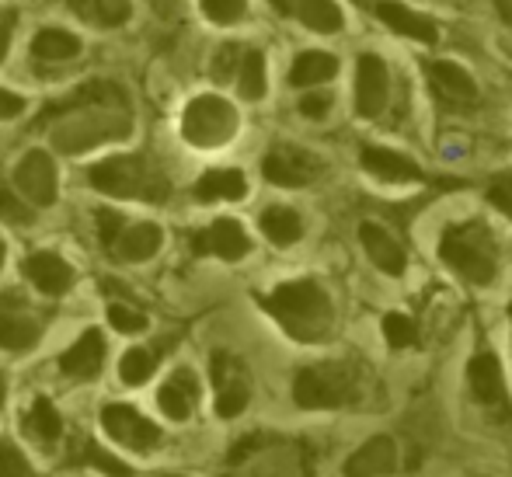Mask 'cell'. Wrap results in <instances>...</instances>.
I'll return each mask as SVG.
<instances>
[{"mask_svg":"<svg viewBox=\"0 0 512 477\" xmlns=\"http://www.w3.org/2000/svg\"><path fill=\"white\" fill-rule=\"evenodd\" d=\"M387 88H391V81H387L384 60L373 56V53L359 56V63H356V108H359L363 119H377V115L384 112Z\"/></svg>","mask_w":512,"mask_h":477,"instance_id":"cell-15","label":"cell"},{"mask_svg":"<svg viewBox=\"0 0 512 477\" xmlns=\"http://www.w3.org/2000/svg\"><path fill=\"white\" fill-rule=\"evenodd\" d=\"M359 397V377L349 363H317L304 366L293 380V401L307 411L345 408Z\"/></svg>","mask_w":512,"mask_h":477,"instance_id":"cell-5","label":"cell"},{"mask_svg":"<svg viewBox=\"0 0 512 477\" xmlns=\"http://www.w3.org/2000/svg\"><path fill=\"white\" fill-rule=\"evenodd\" d=\"M425 77H429L432 95L443 101L446 108H464L478 101V84L464 67L450 60H425Z\"/></svg>","mask_w":512,"mask_h":477,"instance_id":"cell-11","label":"cell"},{"mask_svg":"<svg viewBox=\"0 0 512 477\" xmlns=\"http://www.w3.org/2000/svg\"><path fill=\"white\" fill-rule=\"evenodd\" d=\"M262 175L269 178L272 185H283V189H300V185H310L317 175H321V161L314 154L300 147H276L265 154L262 161Z\"/></svg>","mask_w":512,"mask_h":477,"instance_id":"cell-9","label":"cell"},{"mask_svg":"<svg viewBox=\"0 0 512 477\" xmlns=\"http://www.w3.org/2000/svg\"><path fill=\"white\" fill-rule=\"evenodd\" d=\"M363 168L370 171L373 178L380 182H422V168H418L411 157L398 154V150H387V147H363Z\"/></svg>","mask_w":512,"mask_h":477,"instance_id":"cell-22","label":"cell"},{"mask_svg":"<svg viewBox=\"0 0 512 477\" xmlns=\"http://www.w3.org/2000/svg\"><path fill=\"white\" fill-rule=\"evenodd\" d=\"M102 363H105V338L102 331H84L74 345L60 356V370L74 380H95L102 373Z\"/></svg>","mask_w":512,"mask_h":477,"instance_id":"cell-19","label":"cell"},{"mask_svg":"<svg viewBox=\"0 0 512 477\" xmlns=\"http://www.w3.org/2000/svg\"><path fill=\"white\" fill-rule=\"evenodd\" d=\"M77 457H84V464H91V467H98V471H105L108 477H133V471H129L126 464H119V460L112 457V453H105V450H98L95 443H81V450H77Z\"/></svg>","mask_w":512,"mask_h":477,"instance_id":"cell-33","label":"cell"},{"mask_svg":"<svg viewBox=\"0 0 512 477\" xmlns=\"http://www.w3.org/2000/svg\"><path fill=\"white\" fill-rule=\"evenodd\" d=\"M272 7L286 18H297L310 32L331 35L342 28V7L335 0H272Z\"/></svg>","mask_w":512,"mask_h":477,"instance_id":"cell-20","label":"cell"},{"mask_svg":"<svg viewBox=\"0 0 512 477\" xmlns=\"http://www.w3.org/2000/svg\"><path fill=\"white\" fill-rule=\"evenodd\" d=\"M4 255H7V248H4V241H0V269H4Z\"/></svg>","mask_w":512,"mask_h":477,"instance_id":"cell-47","label":"cell"},{"mask_svg":"<svg viewBox=\"0 0 512 477\" xmlns=\"http://www.w3.org/2000/svg\"><path fill=\"white\" fill-rule=\"evenodd\" d=\"M0 216H4L7 223H32V206L14 189L0 185Z\"/></svg>","mask_w":512,"mask_h":477,"instance_id":"cell-38","label":"cell"},{"mask_svg":"<svg viewBox=\"0 0 512 477\" xmlns=\"http://www.w3.org/2000/svg\"><path fill=\"white\" fill-rule=\"evenodd\" d=\"M4 394H7V387H4V377H0V408H4Z\"/></svg>","mask_w":512,"mask_h":477,"instance_id":"cell-46","label":"cell"},{"mask_svg":"<svg viewBox=\"0 0 512 477\" xmlns=\"http://www.w3.org/2000/svg\"><path fill=\"white\" fill-rule=\"evenodd\" d=\"M439 258L471 286H492L499 276V244L481 220L446 227L439 237Z\"/></svg>","mask_w":512,"mask_h":477,"instance_id":"cell-3","label":"cell"},{"mask_svg":"<svg viewBox=\"0 0 512 477\" xmlns=\"http://www.w3.org/2000/svg\"><path fill=\"white\" fill-rule=\"evenodd\" d=\"M122 227H126V223H122L119 213H112V209H102V213H98V234H102V244H105L108 251L115 248V241H119Z\"/></svg>","mask_w":512,"mask_h":477,"instance_id":"cell-41","label":"cell"},{"mask_svg":"<svg viewBox=\"0 0 512 477\" xmlns=\"http://www.w3.org/2000/svg\"><path fill=\"white\" fill-rule=\"evenodd\" d=\"M398 471V443L391 436H373L345 460V477H387Z\"/></svg>","mask_w":512,"mask_h":477,"instance_id":"cell-16","label":"cell"},{"mask_svg":"<svg viewBox=\"0 0 512 477\" xmlns=\"http://www.w3.org/2000/svg\"><path fill=\"white\" fill-rule=\"evenodd\" d=\"M126 91L112 81H91L77 88L70 98L53 101L39 115V126L56 119L53 126V147L60 154H84L91 147H102L108 140L129 136V112L122 108Z\"/></svg>","mask_w":512,"mask_h":477,"instance_id":"cell-1","label":"cell"},{"mask_svg":"<svg viewBox=\"0 0 512 477\" xmlns=\"http://www.w3.org/2000/svg\"><path fill=\"white\" fill-rule=\"evenodd\" d=\"M11 28H14V14H0V63L7 56V46H11Z\"/></svg>","mask_w":512,"mask_h":477,"instance_id":"cell-44","label":"cell"},{"mask_svg":"<svg viewBox=\"0 0 512 477\" xmlns=\"http://www.w3.org/2000/svg\"><path fill=\"white\" fill-rule=\"evenodd\" d=\"M509 321H512V303H509Z\"/></svg>","mask_w":512,"mask_h":477,"instance_id":"cell-48","label":"cell"},{"mask_svg":"<svg viewBox=\"0 0 512 477\" xmlns=\"http://www.w3.org/2000/svg\"><path fill=\"white\" fill-rule=\"evenodd\" d=\"M488 202L512 220V171H502V175H495L488 182Z\"/></svg>","mask_w":512,"mask_h":477,"instance_id":"cell-39","label":"cell"},{"mask_svg":"<svg viewBox=\"0 0 512 477\" xmlns=\"http://www.w3.org/2000/svg\"><path fill=\"white\" fill-rule=\"evenodd\" d=\"M331 112V95H304L300 98V115L307 119H324Z\"/></svg>","mask_w":512,"mask_h":477,"instance_id":"cell-42","label":"cell"},{"mask_svg":"<svg viewBox=\"0 0 512 477\" xmlns=\"http://www.w3.org/2000/svg\"><path fill=\"white\" fill-rule=\"evenodd\" d=\"M467 383H471V394L478 397L481 408L488 411H509L506 397V377H502V363L495 352H478L467 366Z\"/></svg>","mask_w":512,"mask_h":477,"instance_id":"cell-14","label":"cell"},{"mask_svg":"<svg viewBox=\"0 0 512 477\" xmlns=\"http://www.w3.org/2000/svg\"><path fill=\"white\" fill-rule=\"evenodd\" d=\"M161 244H164V234L157 223H136V227H122L112 251L122 262H147V258H154L157 251H161Z\"/></svg>","mask_w":512,"mask_h":477,"instance_id":"cell-24","label":"cell"},{"mask_svg":"<svg viewBox=\"0 0 512 477\" xmlns=\"http://www.w3.org/2000/svg\"><path fill=\"white\" fill-rule=\"evenodd\" d=\"M241 56H244V46H237V42H227V46H220V53L213 56V81H230V77H237V67H241Z\"/></svg>","mask_w":512,"mask_h":477,"instance_id":"cell-36","label":"cell"},{"mask_svg":"<svg viewBox=\"0 0 512 477\" xmlns=\"http://www.w3.org/2000/svg\"><path fill=\"white\" fill-rule=\"evenodd\" d=\"M244 195H248V182H244V175L234 168L206 171L196 182L199 202H237V199H244Z\"/></svg>","mask_w":512,"mask_h":477,"instance_id":"cell-25","label":"cell"},{"mask_svg":"<svg viewBox=\"0 0 512 477\" xmlns=\"http://www.w3.org/2000/svg\"><path fill=\"white\" fill-rule=\"evenodd\" d=\"M42 338V324L28 314L25 300L18 293L0 296V349L28 352Z\"/></svg>","mask_w":512,"mask_h":477,"instance_id":"cell-10","label":"cell"},{"mask_svg":"<svg viewBox=\"0 0 512 477\" xmlns=\"http://www.w3.org/2000/svg\"><path fill=\"white\" fill-rule=\"evenodd\" d=\"M335 74H338V60H335V56L310 49V53H300L297 60H293L290 81L297 84V88H314V84L331 81Z\"/></svg>","mask_w":512,"mask_h":477,"instance_id":"cell-28","label":"cell"},{"mask_svg":"<svg viewBox=\"0 0 512 477\" xmlns=\"http://www.w3.org/2000/svg\"><path fill=\"white\" fill-rule=\"evenodd\" d=\"M192 251L196 255H216L223 262H241L251 251V237L237 220H213L206 230L192 237Z\"/></svg>","mask_w":512,"mask_h":477,"instance_id":"cell-13","label":"cell"},{"mask_svg":"<svg viewBox=\"0 0 512 477\" xmlns=\"http://www.w3.org/2000/svg\"><path fill=\"white\" fill-rule=\"evenodd\" d=\"M384 338L391 349H408L418 342V328L408 314H387L384 317Z\"/></svg>","mask_w":512,"mask_h":477,"instance_id":"cell-32","label":"cell"},{"mask_svg":"<svg viewBox=\"0 0 512 477\" xmlns=\"http://www.w3.org/2000/svg\"><path fill=\"white\" fill-rule=\"evenodd\" d=\"M21 272L28 276V283L46 296H63L74 286V269H70L60 255H53V251H35V255H28Z\"/></svg>","mask_w":512,"mask_h":477,"instance_id":"cell-17","label":"cell"},{"mask_svg":"<svg viewBox=\"0 0 512 477\" xmlns=\"http://www.w3.org/2000/svg\"><path fill=\"white\" fill-rule=\"evenodd\" d=\"M359 241H363L366 255H370V262L377 265L380 272H387V276H394V279L405 276L408 255L391 230H384L380 223H363V227H359Z\"/></svg>","mask_w":512,"mask_h":477,"instance_id":"cell-18","label":"cell"},{"mask_svg":"<svg viewBox=\"0 0 512 477\" xmlns=\"http://www.w3.org/2000/svg\"><path fill=\"white\" fill-rule=\"evenodd\" d=\"M14 185L25 195L32 206H53L56 202V164L49 154L32 150L21 157V164L14 168Z\"/></svg>","mask_w":512,"mask_h":477,"instance_id":"cell-12","label":"cell"},{"mask_svg":"<svg viewBox=\"0 0 512 477\" xmlns=\"http://www.w3.org/2000/svg\"><path fill=\"white\" fill-rule=\"evenodd\" d=\"M154 370H157V356L150 349H129L119 363V377H122V383H129V387L147 383L154 377Z\"/></svg>","mask_w":512,"mask_h":477,"instance_id":"cell-31","label":"cell"},{"mask_svg":"<svg viewBox=\"0 0 512 477\" xmlns=\"http://www.w3.org/2000/svg\"><path fill=\"white\" fill-rule=\"evenodd\" d=\"M0 477H35L25 453L14 443H7V439H0Z\"/></svg>","mask_w":512,"mask_h":477,"instance_id":"cell-37","label":"cell"},{"mask_svg":"<svg viewBox=\"0 0 512 477\" xmlns=\"http://www.w3.org/2000/svg\"><path fill=\"white\" fill-rule=\"evenodd\" d=\"M495 7H499V14L512 25V0H495Z\"/></svg>","mask_w":512,"mask_h":477,"instance_id":"cell-45","label":"cell"},{"mask_svg":"<svg viewBox=\"0 0 512 477\" xmlns=\"http://www.w3.org/2000/svg\"><path fill=\"white\" fill-rule=\"evenodd\" d=\"M377 14L387 28H394L398 35H408V39H415V42H436L439 39L436 21L425 18V14H418V11H411V7H405V4H398V0H380Z\"/></svg>","mask_w":512,"mask_h":477,"instance_id":"cell-23","label":"cell"},{"mask_svg":"<svg viewBox=\"0 0 512 477\" xmlns=\"http://www.w3.org/2000/svg\"><path fill=\"white\" fill-rule=\"evenodd\" d=\"M91 11L102 25H122L133 14V4L129 0H91Z\"/></svg>","mask_w":512,"mask_h":477,"instance_id":"cell-40","label":"cell"},{"mask_svg":"<svg viewBox=\"0 0 512 477\" xmlns=\"http://www.w3.org/2000/svg\"><path fill=\"white\" fill-rule=\"evenodd\" d=\"M216 383V415L220 418H237L251 401V380L248 370L241 366V359H234L230 352H216L209 363Z\"/></svg>","mask_w":512,"mask_h":477,"instance_id":"cell-7","label":"cell"},{"mask_svg":"<svg viewBox=\"0 0 512 477\" xmlns=\"http://www.w3.org/2000/svg\"><path fill=\"white\" fill-rule=\"evenodd\" d=\"M108 324L115 331H122V335H136V331L147 328V317L140 310L126 307V303H108Z\"/></svg>","mask_w":512,"mask_h":477,"instance_id":"cell-34","label":"cell"},{"mask_svg":"<svg viewBox=\"0 0 512 477\" xmlns=\"http://www.w3.org/2000/svg\"><path fill=\"white\" fill-rule=\"evenodd\" d=\"M32 53L39 56V60H46V63L74 60V56L81 53V39H77V35H70V32H63V28H46V32L35 35Z\"/></svg>","mask_w":512,"mask_h":477,"instance_id":"cell-29","label":"cell"},{"mask_svg":"<svg viewBox=\"0 0 512 477\" xmlns=\"http://www.w3.org/2000/svg\"><path fill=\"white\" fill-rule=\"evenodd\" d=\"M262 307L283 324V331L297 342H324L335 324V307L324 286L314 279H293V283L276 286L262 300Z\"/></svg>","mask_w":512,"mask_h":477,"instance_id":"cell-2","label":"cell"},{"mask_svg":"<svg viewBox=\"0 0 512 477\" xmlns=\"http://www.w3.org/2000/svg\"><path fill=\"white\" fill-rule=\"evenodd\" d=\"M196 401H199V380L192 370L171 373V380L157 390V404H161V411L171 422H189Z\"/></svg>","mask_w":512,"mask_h":477,"instance_id":"cell-21","label":"cell"},{"mask_svg":"<svg viewBox=\"0 0 512 477\" xmlns=\"http://www.w3.org/2000/svg\"><path fill=\"white\" fill-rule=\"evenodd\" d=\"M102 429L108 432V439H115L126 450H154L161 443V429H157L150 418H143L136 408L129 404H105L102 408Z\"/></svg>","mask_w":512,"mask_h":477,"instance_id":"cell-8","label":"cell"},{"mask_svg":"<svg viewBox=\"0 0 512 477\" xmlns=\"http://www.w3.org/2000/svg\"><path fill=\"white\" fill-rule=\"evenodd\" d=\"M91 189L115 195V199H136V202H164L171 195V182L154 161L143 154H122L108 157L88 171Z\"/></svg>","mask_w":512,"mask_h":477,"instance_id":"cell-4","label":"cell"},{"mask_svg":"<svg viewBox=\"0 0 512 477\" xmlns=\"http://www.w3.org/2000/svg\"><path fill=\"white\" fill-rule=\"evenodd\" d=\"M237 88H241V98L258 101L265 95V56L258 49H248L241 56V67H237Z\"/></svg>","mask_w":512,"mask_h":477,"instance_id":"cell-30","label":"cell"},{"mask_svg":"<svg viewBox=\"0 0 512 477\" xmlns=\"http://www.w3.org/2000/svg\"><path fill=\"white\" fill-rule=\"evenodd\" d=\"M258 227H262V234L269 237L272 244H279V248H290V244H297L300 234H304V220H300V213L290 206H269L262 213V220H258Z\"/></svg>","mask_w":512,"mask_h":477,"instance_id":"cell-26","label":"cell"},{"mask_svg":"<svg viewBox=\"0 0 512 477\" xmlns=\"http://www.w3.org/2000/svg\"><path fill=\"white\" fill-rule=\"evenodd\" d=\"M237 133V108L216 95H199L185 105L182 115V136L192 147H223Z\"/></svg>","mask_w":512,"mask_h":477,"instance_id":"cell-6","label":"cell"},{"mask_svg":"<svg viewBox=\"0 0 512 477\" xmlns=\"http://www.w3.org/2000/svg\"><path fill=\"white\" fill-rule=\"evenodd\" d=\"M199 4L213 25H234V21H241L248 0H199Z\"/></svg>","mask_w":512,"mask_h":477,"instance_id":"cell-35","label":"cell"},{"mask_svg":"<svg viewBox=\"0 0 512 477\" xmlns=\"http://www.w3.org/2000/svg\"><path fill=\"white\" fill-rule=\"evenodd\" d=\"M21 112H25V98L0 88V119H18Z\"/></svg>","mask_w":512,"mask_h":477,"instance_id":"cell-43","label":"cell"},{"mask_svg":"<svg viewBox=\"0 0 512 477\" xmlns=\"http://www.w3.org/2000/svg\"><path fill=\"white\" fill-rule=\"evenodd\" d=\"M25 436L42 446L56 443V439L63 436V418H60V411L53 408L49 397H35L32 401V408H28V415H25Z\"/></svg>","mask_w":512,"mask_h":477,"instance_id":"cell-27","label":"cell"}]
</instances>
